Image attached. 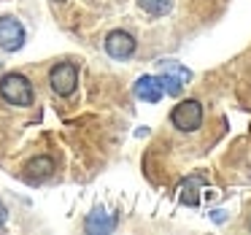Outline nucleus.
I'll return each instance as SVG.
<instances>
[{
    "label": "nucleus",
    "mask_w": 251,
    "mask_h": 235,
    "mask_svg": "<svg viewBox=\"0 0 251 235\" xmlns=\"http://www.w3.org/2000/svg\"><path fill=\"white\" fill-rule=\"evenodd\" d=\"M0 95L8 105H19V108L33 105V84L22 73H6L0 78Z\"/></svg>",
    "instance_id": "nucleus-1"
},
{
    "label": "nucleus",
    "mask_w": 251,
    "mask_h": 235,
    "mask_svg": "<svg viewBox=\"0 0 251 235\" xmlns=\"http://www.w3.org/2000/svg\"><path fill=\"white\" fill-rule=\"evenodd\" d=\"M189 78H192L189 68H184L181 62H176V60H162V62H159V76H157V81H159V87H162L165 95H173V98H178L181 89H184V84L189 81Z\"/></svg>",
    "instance_id": "nucleus-2"
},
{
    "label": "nucleus",
    "mask_w": 251,
    "mask_h": 235,
    "mask_svg": "<svg viewBox=\"0 0 251 235\" xmlns=\"http://www.w3.org/2000/svg\"><path fill=\"white\" fill-rule=\"evenodd\" d=\"M170 122H173V127L181 130V132L200 130V125H202V105H200V100H192V98L181 100V103L170 111Z\"/></svg>",
    "instance_id": "nucleus-3"
},
{
    "label": "nucleus",
    "mask_w": 251,
    "mask_h": 235,
    "mask_svg": "<svg viewBox=\"0 0 251 235\" xmlns=\"http://www.w3.org/2000/svg\"><path fill=\"white\" fill-rule=\"evenodd\" d=\"M49 87H51V92L60 95V98L73 95L78 87V68L73 65V62H60V65H54L49 73Z\"/></svg>",
    "instance_id": "nucleus-4"
},
{
    "label": "nucleus",
    "mask_w": 251,
    "mask_h": 235,
    "mask_svg": "<svg viewBox=\"0 0 251 235\" xmlns=\"http://www.w3.org/2000/svg\"><path fill=\"white\" fill-rule=\"evenodd\" d=\"M25 46V27L14 17H0V49L19 52Z\"/></svg>",
    "instance_id": "nucleus-5"
},
{
    "label": "nucleus",
    "mask_w": 251,
    "mask_h": 235,
    "mask_svg": "<svg viewBox=\"0 0 251 235\" xmlns=\"http://www.w3.org/2000/svg\"><path fill=\"white\" fill-rule=\"evenodd\" d=\"M135 38H132L130 33H125V30H114V33L105 35V52H108V57H114V60H127V57L135 54Z\"/></svg>",
    "instance_id": "nucleus-6"
},
{
    "label": "nucleus",
    "mask_w": 251,
    "mask_h": 235,
    "mask_svg": "<svg viewBox=\"0 0 251 235\" xmlns=\"http://www.w3.org/2000/svg\"><path fill=\"white\" fill-rule=\"evenodd\" d=\"M54 173V159L51 157H35V159H30L27 165H25V179L27 181H44V179H49V176Z\"/></svg>",
    "instance_id": "nucleus-7"
},
{
    "label": "nucleus",
    "mask_w": 251,
    "mask_h": 235,
    "mask_svg": "<svg viewBox=\"0 0 251 235\" xmlns=\"http://www.w3.org/2000/svg\"><path fill=\"white\" fill-rule=\"evenodd\" d=\"M84 227H87V233H92V235H98V233H100V235H103V233H111V230L116 227V216L105 213L103 208H95V211L87 216Z\"/></svg>",
    "instance_id": "nucleus-8"
},
{
    "label": "nucleus",
    "mask_w": 251,
    "mask_h": 235,
    "mask_svg": "<svg viewBox=\"0 0 251 235\" xmlns=\"http://www.w3.org/2000/svg\"><path fill=\"white\" fill-rule=\"evenodd\" d=\"M135 98L146 100V103H159L162 98V87H159L157 76H141L135 81Z\"/></svg>",
    "instance_id": "nucleus-9"
},
{
    "label": "nucleus",
    "mask_w": 251,
    "mask_h": 235,
    "mask_svg": "<svg viewBox=\"0 0 251 235\" xmlns=\"http://www.w3.org/2000/svg\"><path fill=\"white\" fill-rule=\"evenodd\" d=\"M205 184V179L202 176H189V179L181 184L178 189V200L184 203V206H197V200H200V186Z\"/></svg>",
    "instance_id": "nucleus-10"
},
{
    "label": "nucleus",
    "mask_w": 251,
    "mask_h": 235,
    "mask_svg": "<svg viewBox=\"0 0 251 235\" xmlns=\"http://www.w3.org/2000/svg\"><path fill=\"white\" fill-rule=\"evenodd\" d=\"M138 6L151 17H165L173 8V0H138Z\"/></svg>",
    "instance_id": "nucleus-11"
},
{
    "label": "nucleus",
    "mask_w": 251,
    "mask_h": 235,
    "mask_svg": "<svg viewBox=\"0 0 251 235\" xmlns=\"http://www.w3.org/2000/svg\"><path fill=\"white\" fill-rule=\"evenodd\" d=\"M3 224H6V208L0 206V227H3Z\"/></svg>",
    "instance_id": "nucleus-12"
},
{
    "label": "nucleus",
    "mask_w": 251,
    "mask_h": 235,
    "mask_svg": "<svg viewBox=\"0 0 251 235\" xmlns=\"http://www.w3.org/2000/svg\"><path fill=\"white\" fill-rule=\"evenodd\" d=\"M54 3H62V0H54Z\"/></svg>",
    "instance_id": "nucleus-13"
},
{
    "label": "nucleus",
    "mask_w": 251,
    "mask_h": 235,
    "mask_svg": "<svg viewBox=\"0 0 251 235\" xmlns=\"http://www.w3.org/2000/svg\"><path fill=\"white\" fill-rule=\"evenodd\" d=\"M249 230H251V222H249Z\"/></svg>",
    "instance_id": "nucleus-14"
}]
</instances>
